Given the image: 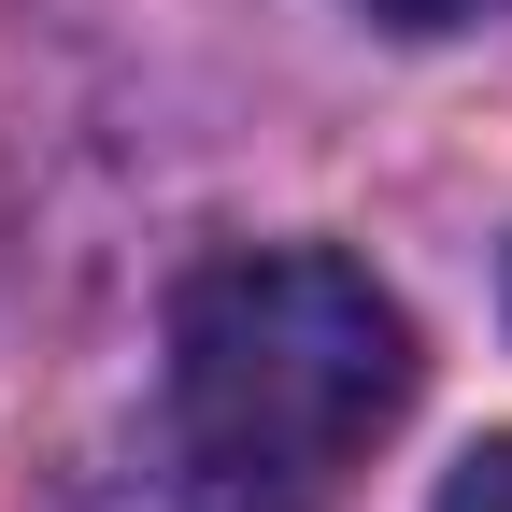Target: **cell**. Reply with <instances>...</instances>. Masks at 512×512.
Wrapping results in <instances>:
<instances>
[{
    "mask_svg": "<svg viewBox=\"0 0 512 512\" xmlns=\"http://www.w3.org/2000/svg\"><path fill=\"white\" fill-rule=\"evenodd\" d=\"M413 399V313L328 242H242L171 285V427L228 498H328Z\"/></svg>",
    "mask_w": 512,
    "mask_h": 512,
    "instance_id": "cell-1",
    "label": "cell"
},
{
    "mask_svg": "<svg viewBox=\"0 0 512 512\" xmlns=\"http://www.w3.org/2000/svg\"><path fill=\"white\" fill-rule=\"evenodd\" d=\"M441 512H512V427H498V441H470V456L441 470Z\"/></svg>",
    "mask_w": 512,
    "mask_h": 512,
    "instance_id": "cell-2",
    "label": "cell"
},
{
    "mask_svg": "<svg viewBox=\"0 0 512 512\" xmlns=\"http://www.w3.org/2000/svg\"><path fill=\"white\" fill-rule=\"evenodd\" d=\"M370 15H384V29H456L470 0H370Z\"/></svg>",
    "mask_w": 512,
    "mask_h": 512,
    "instance_id": "cell-3",
    "label": "cell"
},
{
    "mask_svg": "<svg viewBox=\"0 0 512 512\" xmlns=\"http://www.w3.org/2000/svg\"><path fill=\"white\" fill-rule=\"evenodd\" d=\"M171 512H271V498H228V484H200V498H171Z\"/></svg>",
    "mask_w": 512,
    "mask_h": 512,
    "instance_id": "cell-4",
    "label": "cell"
}]
</instances>
